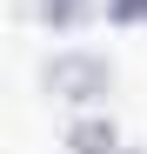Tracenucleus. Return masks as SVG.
<instances>
[{
  "label": "nucleus",
  "mask_w": 147,
  "mask_h": 154,
  "mask_svg": "<svg viewBox=\"0 0 147 154\" xmlns=\"http://www.w3.org/2000/svg\"><path fill=\"white\" fill-rule=\"evenodd\" d=\"M40 94L60 100L67 114H87V107H100L114 94V60L100 47H60V54L40 60Z\"/></svg>",
  "instance_id": "obj_1"
},
{
  "label": "nucleus",
  "mask_w": 147,
  "mask_h": 154,
  "mask_svg": "<svg viewBox=\"0 0 147 154\" xmlns=\"http://www.w3.org/2000/svg\"><path fill=\"white\" fill-rule=\"evenodd\" d=\"M114 147H120V127H114L100 107L67 114V154H114Z\"/></svg>",
  "instance_id": "obj_2"
},
{
  "label": "nucleus",
  "mask_w": 147,
  "mask_h": 154,
  "mask_svg": "<svg viewBox=\"0 0 147 154\" xmlns=\"http://www.w3.org/2000/svg\"><path fill=\"white\" fill-rule=\"evenodd\" d=\"M47 34H80L87 20H100V0H34Z\"/></svg>",
  "instance_id": "obj_3"
},
{
  "label": "nucleus",
  "mask_w": 147,
  "mask_h": 154,
  "mask_svg": "<svg viewBox=\"0 0 147 154\" xmlns=\"http://www.w3.org/2000/svg\"><path fill=\"white\" fill-rule=\"evenodd\" d=\"M100 20L120 27V34H127V27H147V0H100Z\"/></svg>",
  "instance_id": "obj_4"
},
{
  "label": "nucleus",
  "mask_w": 147,
  "mask_h": 154,
  "mask_svg": "<svg viewBox=\"0 0 147 154\" xmlns=\"http://www.w3.org/2000/svg\"><path fill=\"white\" fill-rule=\"evenodd\" d=\"M114 154H147V147H114Z\"/></svg>",
  "instance_id": "obj_5"
}]
</instances>
